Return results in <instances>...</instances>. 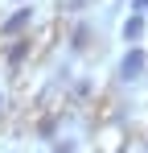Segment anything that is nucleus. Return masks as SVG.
Returning a JSON list of instances; mask_svg holds the SVG:
<instances>
[{"mask_svg": "<svg viewBox=\"0 0 148 153\" xmlns=\"http://www.w3.org/2000/svg\"><path fill=\"white\" fill-rule=\"evenodd\" d=\"M140 71H144V50H127L119 62V79H140Z\"/></svg>", "mask_w": 148, "mask_h": 153, "instance_id": "f257e3e1", "label": "nucleus"}, {"mask_svg": "<svg viewBox=\"0 0 148 153\" xmlns=\"http://www.w3.org/2000/svg\"><path fill=\"white\" fill-rule=\"evenodd\" d=\"M140 29H144V21H140V17H127V25H123V37H140Z\"/></svg>", "mask_w": 148, "mask_h": 153, "instance_id": "7ed1b4c3", "label": "nucleus"}, {"mask_svg": "<svg viewBox=\"0 0 148 153\" xmlns=\"http://www.w3.org/2000/svg\"><path fill=\"white\" fill-rule=\"evenodd\" d=\"M25 50H29V46H25V42H17V46L8 50V62H21V58H25Z\"/></svg>", "mask_w": 148, "mask_h": 153, "instance_id": "20e7f679", "label": "nucleus"}, {"mask_svg": "<svg viewBox=\"0 0 148 153\" xmlns=\"http://www.w3.org/2000/svg\"><path fill=\"white\" fill-rule=\"evenodd\" d=\"M29 17H33V8H21V13H12V17H8V21L0 25V33L8 37V33H17V29H25V25H29Z\"/></svg>", "mask_w": 148, "mask_h": 153, "instance_id": "f03ea898", "label": "nucleus"}, {"mask_svg": "<svg viewBox=\"0 0 148 153\" xmlns=\"http://www.w3.org/2000/svg\"><path fill=\"white\" fill-rule=\"evenodd\" d=\"M136 8H148V0H136Z\"/></svg>", "mask_w": 148, "mask_h": 153, "instance_id": "39448f33", "label": "nucleus"}]
</instances>
